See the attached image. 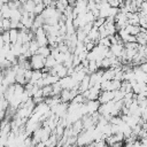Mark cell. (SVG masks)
<instances>
[{"mask_svg":"<svg viewBox=\"0 0 147 147\" xmlns=\"http://www.w3.org/2000/svg\"><path fill=\"white\" fill-rule=\"evenodd\" d=\"M5 117H6V111L5 110H0V121L5 119Z\"/></svg>","mask_w":147,"mask_h":147,"instance_id":"obj_22","label":"cell"},{"mask_svg":"<svg viewBox=\"0 0 147 147\" xmlns=\"http://www.w3.org/2000/svg\"><path fill=\"white\" fill-rule=\"evenodd\" d=\"M87 69H88L90 74L95 72V71H98V70H99V68H98V65H96L95 61H90V63H88V65H87Z\"/></svg>","mask_w":147,"mask_h":147,"instance_id":"obj_16","label":"cell"},{"mask_svg":"<svg viewBox=\"0 0 147 147\" xmlns=\"http://www.w3.org/2000/svg\"><path fill=\"white\" fill-rule=\"evenodd\" d=\"M86 105V110H87V114H93L95 111H98L99 107H100V102L98 100H91V101H86L85 102Z\"/></svg>","mask_w":147,"mask_h":147,"instance_id":"obj_3","label":"cell"},{"mask_svg":"<svg viewBox=\"0 0 147 147\" xmlns=\"http://www.w3.org/2000/svg\"><path fill=\"white\" fill-rule=\"evenodd\" d=\"M0 1H1V2H3V3H8V1H9V0H0Z\"/></svg>","mask_w":147,"mask_h":147,"instance_id":"obj_27","label":"cell"},{"mask_svg":"<svg viewBox=\"0 0 147 147\" xmlns=\"http://www.w3.org/2000/svg\"><path fill=\"white\" fill-rule=\"evenodd\" d=\"M3 71L2 70H0V84H2V80H3Z\"/></svg>","mask_w":147,"mask_h":147,"instance_id":"obj_25","label":"cell"},{"mask_svg":"<svg viewBox=\"0 0 147 147\" xmlns=\"http://www.w3.org/2000/svg\"><path fill=\"white\" fill-rule=\"evenodd\" d=\"M114 95H115V91H101L98 101L101 103H107L111 100H114Z\"/></svg>","mask_w":147,"mask_h":147,"instance_id":"obj_2","label":"cell"},{"mask_svg":"<svg viewBox=\"0 0 147 147\" xmlns=\"http://www.w3.org/2000/svg\"><path fill=\"white\" fill-rule=\"evenodd\" d=\"M33 2H34L36 5H38V3H41V2H42V0H33Z\"/></svg>","mask_w":147,"mask_h":147,"instance_id":"obj_26","label":"cell"},{"mask_svg":"<svg viewBox=\"0 0 147 147\" xmlns=\"http://www.w3.org/2000/svg\"><path fill=\"white\" fill-rule=\"evenodd\" d=\"M34 147H46V145H45L44 142H41V141H39V142H37V144L34 145Z\"/></svg>","mask_w":147,"mask_h":147,"instance_id":"obj_24","label":"cell"},{"mask_svg":"<svg viewBox=\"0 0 147 147\" xmlns=\"http://www.w3.org/2000/svg\"><path fill=\"white\" fill-rule=\"evenodd\" d=\"M2 28L5 31H8L10 29V20L9 18H2Z\"/></svg>","mask_w":147,"mask_h":147,"instance_id":"obj_17","label":"cell"},{"mask_svg":"<svg viewBox=\"0 0 147 147\" xmlns=\"http://www.w3.org/2000/svg\"><path fill=\"white\" fill-rule=\"evenodd\" d=\"M96 44L94 42V41H92V40H90L88 42H86V44H84V46H85V49L87 51V52H90V51H92L93 48H94V46H95Z\"/></svg>","mask_w":147,"mask_h":147,"instance_id":"obj_19","label":"cell"},{"mask_svg":"<svg viewBox=\"0 0 147 147\" xmlns=\"http://www.w3.org/2000/svg\"><path fill=\"white\" fill-rule=\"evenodd\" d=\"M22 13L20 9H10V20L13 21H21Z\"/></svg>","mask_w":147,"mask_h":147,"instance_id":"obj_8","label":"cell"},{"mask_svg":"<svg viewBox=\"0 0 147 147\" xmlns=\"http://www.w3.org/2000/svg\"><path fill=\"white\" fill-rule=\"evenodd\" d=\"M1 37L3 39L5 44H10V38H9V30L8 31H3V33H1Z\"/></svg>","mask_w":147,"mask_h":147,"instance_id":"obj_18","label":"cell"},{"mask_svg":"<svg viewBox=\"0 0 147 147\" xmlns=\"http://www.w3.org/2000/svg\"><path fill=\"white\" fill-rule=\"evenodd\" d=\"M76 2H77V0H68V3H69V6H71V7H75Z\"/></svg>","mask_w":147,"mask_h":147,"instance_id":"obj_23","label":"cell"},{"mask_svg":"<svg viewBox=\"0 0 147 147\" xmlns=\"http://www.w3.org/2000/svg\"><path fill=\"white\" fill-rule=\"evenodd\" d=\"M6 86H3L2 84H0V98L1 96H3V94H5V91H6Z\"/></svg>","mask_w":147,"mask_h":147,"instance_id":"obj_21","label":"cell"},{"mask_svg":"<svg viewBox=\"0 0 147 147\" xmlns=\"http://www.w3.org/2000/svg\"><path fill=\"white\" fill-rule=\"evenodd\" d=\"M56 63H57V62H56L55 57H54V56H52V55H48V56L45 59V68H47V69L53 68Z\"/></svg>","mask_w":147,"mask_h":147,"instance_id":"obj_6","label":"cell"},{"mask_svg":"<svg viewBox=\"0 0 147 147\" xmlns=\"http://www.w3.org/2000/svg\"><path fill=\"white\" fill-rule=\"evenodd\" d=\"M41 75H42L41 70H32V76H31L29 83H31V84H36V82L39 80V79L41 78Z\"/></svg>","mask_w":147,"mask_h":147,"instance_id":"obj_7","label":"cell"},{"mask_svg":"<svg viewBox=\"0 0 147 147\" xmlns=\"http://www.w3.org/2000/svg\"><path fill=\"white\" fill-rule=\"evenodd\" d=\"M18 37V30L17 29H9V38H10V44L14 45L17 40Z\"/></svg>","mask_w":147,"mask_h":147,"instance_id":"obj_9","label":"cell"},{"mask_svg":"<svg viewBox=\"0 0 147 147\" xmlns=\"http://www.w3.org/2000/svg\"><path fill=\"white\" fill-rule=\"evenodd\" d=\"M139 68H140L145 74H147V62H144V63L139 64Z\"/></svg>","mask_w":147,"mask_h":147,"instance_id":"obj_20","label":"cell"},{"mask_svg":"<svg viewBox=\"0 0 147 147\" xmlns=\"http://www.w3.org/2000/svg\"><path fill=\"white\" fill-rule=\"evenodd\" d=\"M2 6H3V2H1V1H0V9H1V7H2Z\"/></svg>","mask_w":147,"mask_h":147,"instance_id":"obj_28","label":"cell"},{"mask_svg":"<svg viewBox=\"0 0 147 147\" xmlns=\"http://www.w3.org/2000/svg\"><path fill=\"white\" fill-rule=\"evenodd\" d=\"M106 22V18L103 17H96L94 21H93V26L94 28H100L101 25H103Z\"/></svg>","mask_w":147,"mask_h":147,"instance_id":"obj_13","label":"cell"},{"mask_svg":"<svg viewBox=\"0 0 147 147\" xmlns=\"http://www.w3.org/2000/svg\"><path fill=\"white\" fill-rule=\"evenodd\" d=\"M36 54H39V55H41L42 57H47L48 55H51V48H49V46L47 45V46H40L38 49H37V53Z\"/></svg>","mask_w":147,"mask_h":147,"instance_id":"obj_5","label":"cell"},{"mask_svg":"<svg viewBox=\"0 0 147 147\" xmlns=\"http://www.w3.org/2000/svg\"><path fill=\"white\" fill-rule=\"evenodd\" d=\"M9 107V102L8 100L5 98V96H1L0 98V110H7V108Z\"/></svg>","mask_w":147,"mask_h":147,"instance_id":"obj_12","label":"cell"},{"mask_svg":"<svg viewBox=\"0 0 147 147\" xmlns=\"http://www.w3.org/2000/svg\"><path fill=\"white\" fill-rule=\"evenodd\" d=\"M98 44H100V45H102V46H105V47H110V45H111V42H110V39H109V37L100 38V39H99V42H98Z\"/></svg>","mask_w":147,"mask_h":147,"instance_id":"obj_14","label":"cell"},{"mask_svg":"<svg viewBox=\"0 0 147 147\" xmlns=\"http://www.w3.org/2000/svg\"><path fill=\"white\" fill-rule=\"evenodd\" d=\"M44 9H45V5L41 2V3H38V5H36L34 6V8H33V14L34 15H40L42 11H44Z\"/></svg>","mask_w":147,"mask_h":147,"instance_id":"obj_11","label":"cell"},{"mask_svg":"<svg viewBox=\"0 0 147 147\" xmlns=\"http://www.w3.org/2000/svg\"><path fill=\"white\" fill-rule=\"evenodd\" d=\"M56 75H57L60 78H63V77L68 76V68H67V67H64V64H62V65H61V68L56 71Z\"/></svg>","mask_w":147,"mask_h":147,"instance_id":"obj_10","label":"cell"},{"mask_svg":"<svg viewBox=\"0 0 147 147\" xmlns=\"http://www.w3.org/2000/svg\"><path fill=\"white\" fill-rule=\"evenodd\" d=\"M110 67H111V64H110V60H109L108 57H103L102 61H101V69L106 70V69H109Z\"/></svg>","mask_w":147,"mask_h":147,"instance_id":"obj_15","label":"cell"},{"mask_svg":"<svg viewBox=\"0 0 147 147\" xmlns=\"http://www.w3.org/2000/svg\"><path fill=\"white\" fill-rule=\"evenodd\" d=\"M109 51L113 53V55H115L119 59L124 51V44H113V45H110Z\"/></svg>","mask_w":147,"mask_h":147,"instance_id":"obj_4","label":"cell"},{"mask_svg":"<svg viewBox=\"0 0 147 147\" xmlns=\"http://www.w3.org/2000/svg\"><path fill=\"white\" fill-rule=\"evenodd\" d=\"M29 61L32 70H41L45 67V57H42L39 54H33L29 59Z\"/></svg>","mask_w":147,"mask_h":147,"instance_id":"obj_1","label":"cell"}]
</instances>
